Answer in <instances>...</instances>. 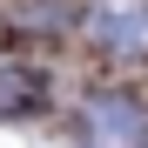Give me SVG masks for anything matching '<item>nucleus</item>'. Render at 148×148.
I'll return each instance as SVG.
<instances>
[{
	"label": "nucleus",
	"mask_w": 148,
	"mask_h": 148,
	"mask_svg": "<svg viewBox=\"0 0 148 148\" xmlns=\"http://www.w3.org/2000/svg\"><path fill=\"white\" fill-rule=\"evenodd\" d=\"M88 40L108 54H141L148 47V0H94L88 7Z\"/></svg>",
	"instance_id": "nucleus-1"
},
{
	"label": "nucleus",
	"mask_w": 148,
	"mask_h": 148,
	"mask_svg": "<svg viewBox=\"0 0 148 148\" xmlns=\"http://www.w3.org/2000/svg\"><path fill=\"white\" fill-rule=\"evenodd\" d=\"M88 135H94V148H141L148 141V114L128 94H101V101H88Z\"/></svg>",
	"instance_id": "nucleus-2"
},
{
	"label": "nucleus",
	"mask_w": 148,
	"mask_h": 148,
	"mask_svg": "<svg viewBox=\"0 0 148 148\" xmlns=\"http://www.w3.org/2000/svg\"><path fill=\"white\" fill-rule=\"evenodd\" d=\"M40 108V74L34 67H0V121Z\"/></svg>",
	"instance_id": "nucleus-3"
}]
</instances>
